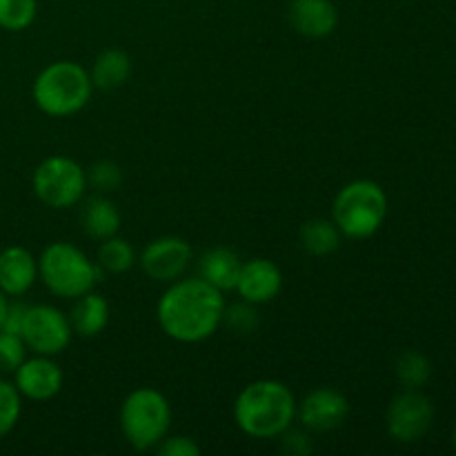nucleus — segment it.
<instances>
[{
  "mask_svg": "<svg viewBox=\"0 0 456 456\" xmlns=\"http://www.w3.org/2000/svg\"><path fill=\"white\" fill-rule=\"evenodd\" d=\"M225 297L200 276L169 283L156 305L165 337L176 343H203L216 334L225 316Z\"/></svg>",
  "mask_w": 456,
  "mask_h": 456,
  "instance_id": "obj_1",
  "label": "nucleus"
},
{
  "mask_svg": "<svg viewBox=\"0 0 456 456\" xmlns=\"http://www.w3.org/2000/svg\"><path fill=\"white\" fill-rule=\"evenodd\" d=\"M297 399L283 381L261 379L239 392L234 423L252 439H279L297 419Z\"/></svg>",
  "mask_w": 456,
  "mask_h": 456,
  "instance_id": "obj_2",
  "label": "nucleus"
},
{
  "mask_svg": "<svg viewBox=\"0 0 456 456\" xmlns=\"http://www.w3.org/2000/svg\"><path fill=\"white\" fill-rule=\"evenodd\" d=\"M38 279L53 297L74 301L101 283L102 270L80 248L56 240L40 254Z\"/></svg>",
  "mask_w": 456,
  "mask_h": 456,
  "instance_id": "obj_3",
  "label": "nucleus"
},
{
  "mask_svg": "<svg viewBox=\"0 0 456 456\" xmlns=\"http://www.w3.org/2000/svg\"><path fill=\"white\" fill-rule=\"evenodd\" d=\"M92 92V76L80 62L74 61H56L47 65L36 76L31 87L36 107L53 118L78 114L89 102Z\"/></svg>",
  "mask_w": 456,
  "mask_h": 456,
  "instance_id": "obj_4",
  "label": "nucleus"
},
{
  "mask_svg": "<svg viewBox=\"0 0 456 456\" xmlns=\"http://www.w3.org/2000/svg\"><path fill=\"white\" fill-rule=\"evenodd\" d=\"M387 216V194L379 183L359 178L338 190L332 221L346 239L363 240L377 234Z\"/></svg>",
  "mask_w": 456,
  "mask_h": 456,
  "instance_id": "obj_5",
  "label": "nucleus"
},
{
  "mask_svg": "<svg viewBox=\"0 0 456 456\" xmlns=\"http://www.w3.org/2000/svg\"><path fill=\"white\" fill-rule=\"evenodd\" d=\"M172 428V405L154 387H136L120 405V430L138 452L154 450Z\"/></svg>",
  "mask_w": 456,
  "mask_h": 456,
  "instance_id": "obj_6",
  "label": "nucleus"
},
{
  "mask_svg": "<svg viewBox=\"0 0 456 456\" xmlns=\"http://www.w3.org/2000/svg\"><path fill=\"white\" fill-rule=\"evenodd\" d=\"M36 199L52 209H67L78 205L87 190V172L67 156H49L31 176Z\"/></svg>",
  "mask_w": 456,
  "mask_h": 456,
  "instance_id": "obj_7",
  "label": "nucleus"
},
{
  "mask_svg": "<svg viewBox=\"0 0 456 456\" xmlns=\"http://www.w3.org/2000/svg\"><path fill=\"white\" fill-rule=\"evenodd\" d=\"M69 316L53 305H27L20 337L27 350L43 356H58L71 343Z\"/></svg>",
  "mask_w": 456,
  "mask_h": 456,
  "instance_id": "obj_8",
  "label": "nucleus"
},
{
  "mask_svg": "<svg viewBox=\"0 0 456 456\" xmlns=\"http://www.w3.org/2000/svg\"><path fill=\"white\" fill-rule=\"evenodd\" d=\"M435 421V405L423 392L408 390L395 396L387 408L386 426L387 432L399 444H414L423 439Z\"/></svg>",
  "mask_w": 456,
  "mask_h": 456,
  "instance_id": "obj_9",
  "label": "nucleus"
},
{
  "mask_svg": "<svg viewBox=\"0 0 456 456\" xmlns=\"http://www.w3.org/2000/svg\"><path fill=\"white\" fill-rule=\"evenodd\" d=\"M191 245L181 236H160L145 245L141 254V267L156 283H174L183 279L191 265Z\"/></svg>",
  "mask_w": 456,
  "mask_h": 456,
  "instance_id": "obj_10",
  "label": "nucleus"
},
{
  "mask_svg": "<svg viewBox=\"0 0 456 456\" xmlns=\"http://www.w3.org/2000/svg\"><path fill=\"white\" fill-rule=\"evenodd\" d=\"M350 414V401L334 387H316L297 408V417L307 432H332Z\"/></svg>",
  "mask_w": 456,
  "mask_h": 456,
  "instance_id": "obj_11",
  "label": "nucleus"
},
{
  "mask_svg": "<svg viewBox=\"0 0 456 456\" xmlns=\"http://www.w3.org/2000/svg\"><path fill=\"white\" fill-rule=\"evenodd\" d=\"M62 370L53 361V356L36 354L25 359L13 372V386L25 399L43 403V401L53 399L62 390Z\"/></svg>",
  "mask_w": 456,
  "mask_h": 456,
  "instance_id": "obj_12",
  "label": "nucleus"
},
{
  "mask_svg": "<svg viewBox=\"0 0 456 456\" xmlns=\"http://www.w3.org/2000/svg\"><path fill=\"white\" fill-rule=\"evenodd\" d=\"M283 288V274L281 267L270 258H249L240 267L236 292L245 303L252 305H265L274 301Z\"/></svg>",
  "mask_w": 456,
  "mask_h": 456,
  "instance_id": "obj_13",
  "label": "nucleus"
},
{
  "mask_svg": "<svg viewBox=\"0 0 456 456\" xmlns=\"http://www.w3.org/2000/svg\"><path fill=\"white\" fill-rule=\"evenodd\" d=\"M288 20L305 38H328L338 25V12L332 0H292Z\"/></svg>",
  "mask_w": 456,
  "mask_h": 456,
  "instance_id": "obj_14",
  "label": "nucleus"
},
{
  "mask_svg": "<svg viewBox=\"0 0 456 456\" xmlns=\"http://www.w3.org/2000/svg\"><path fill=\"white\" fill-rule=\"evenodd\" d=\"M38 279V258L22 245H12L0 252V292L22 297Z\"/></svg>",
  "mask_w": 456,
  "mask_h": 456,
  "instance_id": "obj_15",
  "label": "nucleus"
},
{
  "mask_svg": "<svg viewBox=\"0 0 456 456\" xmlns=\"http://www.w3.org/2000/svg\"><path fill=\"white\" fill-rule=\"evenodd\" d=\"M69 325L74 334L85 338H94L107 328L110 323V303L102 294L87 292L83 297L74 298V307L69 314Z\"/></svg>",
  "mask_w": 456,
  "mask_h": 456,
  "instance_id": "obj_16",
  "label": "nucleus"
},
{
  "mask_svg": "<svg viewBox=\"0 0 456 456\" xmlns=\"http://www.w3.org/2000/svg\"><path fill=\"white\" fill-rule=\"evenodd\" d=\"M240 267H243V261L234 249L214 248L200 256L199 276L221 292H230L236 288Z\"/></svg>",
  "mask_w": 456,
  "mask_h": 456,
  "instance_id": "obj_17",
  "label": "nucleus"
},
{
  "mask_svg": "<svg viewBox=\"0 0 456 456\" xmlns=\"http://www.w3.org/2000/svg\"><path fill=\"white\" fill-rule=\"evenodd\" d=\"M120 212L107 196L98 194L85 200L83 209H80V225L87 236L94 240H105L110 236H116L120 230Z\"/></svg>",
  "mask_w": 456,
  "mask_h": 456,
  "instance_id": "obj_18",
  "label": "nucleus"
},
{
  "mask_svg": "<svg viewBox=\"0 0 456 456\" xmlns=\"http://www.w3.org/2000/svg\"><path fill=\"white\" fill-rule=\"evenodd\" d=\"M89 76H92L94 89L111 92V89L123 87L129 80V76H132V61H129V56L123 49H105V52L96 56Z\"/></svg>",
  "mask_w": 456,
  "mask_h": 456,
  "instance_id": "obj_19",
  "label": "nucleus"
},
{
  "mask_svg": "<svg viewBox=\"0 0 456 456\" xmlns=\"http://www.w3.org/2000/svg\"><path fill=\"white\" fill-rule=\"evenodd\" d=\"M298 239H301L303 249L312 256H330L341 248L343 234L334 225L332 218H312L303 223Z\"/></svg>",
  "mask_w": 456,
  "mask_h": 456,
  "instance_id": "obj_20",
  "label": "nucleus"
},
{
  "mask_svg": "<svg viewBox=\"0 0 456 456\" xmlns=\"http://www.w3.org/2000/svg\"><path fill=\"white\" fill-rule=\"evenodd\" d=\"M96 263L102 272L110 274H125L136 263V249L127 239H120L118 234L101 240V248L96 252Z\"/></svg>",
  "mask_w": 456,
  "mask_h": 456,
  "instance_id": "obj_21",
  "label": "nucleus"
},
{
  "mask_svg": "<svg viewBox=\"0 0 456 456\" xmlns=\"http://www.w3.org/2000/svg\"><path fill=\"white\" fill-rule=\"evenodd\" d=\"M396 379L401 381V386L408 387V390H419V387L426 386L432 377V363L428 361L426 354L421 352H403V354L396 359L395 365Z\"/></svg>",
  "mask_w": 456,
  "mask_h": 456,
  "instance_id": "obj_22",
  "label": "nucleus"
},
{
  "mask_svg": "<svg viewBox=\"0 0 456 456\" xmlns=\"http://www.w3.org/2000/svg\"><path fill=\"white\" fill-rule=\"evenodd\" d=\"M36 0H0V29L22 31L36 20Z\"/></svg>",
  "mask_w": 456,
  "mask_h": 456,
  "instance_id": "obj_23",
  "label": "nucleus"
},
{
  "mask_svg": "<svg viewBox=\"0 0 456 456\" xmlns=\"http://www.w3.org/2000/svg\"><path fill=\"white\" fill-rule=\"evenodd\" d=\"M22 412V396L16 386L4 379H0V439L9 435L16 428Z\"/></svg>",
  "mask_w": 456,
  "mask_h": 456,
  "instance_id": "obj_24",
  "label": "nucleus"
},
{
  "mask_svg": "<svg viewBox=\"0 0 456 456\" xmlns=\"http://www.w3.org/2000/svg\"><path fill=\"white\" fill-rule=\"evenodd\" d=\"M27 359V346L20 334L0 330V372H16Z\"/></svg>",
  "mask_w": 456,
  "mask_h": 456,
  "instance_id": "obj_25",
  "label": "nucleus"
},
{
  "mask_svg": "<svg viewBox=\"0 0 456 456\" xmlns=\"http://www.w3.org/2000/svg\"><path fill=\"white\" fill-rule=\"evenodd\" d=\"M120 183H123V172L111 160H98L87 169V185H92L101 194L114 191Z\"/></svg>",
  "mask_w": 456,
  "mask_h": 456,
  "instance_id": "obj_26",
  "label": "nucleus"
},
{
  "mask_svg": "<svg viewBox=\"0 0 456 456\" xmlns=\"http://www.w3.org/2000/svg\"><path fill=\"white\" fill-rule=\"evenodd\" d=\"M256 305L252 303H236V305L225 307L223 323L230 325L236 334H252L258 328V312L254 310Z\"/></svg>",
  "mask_w": 456,
  "mask_h": 456,
  "instance_id": "obj_27",
  "label": "nucleus"
},
{
  "mask_svg": "<svg viewBox=\"0 0 456 456\" xmlns=\"http://www.w3.org/2000/svg\"><path fill=\"white\" fill-rule=\"evenodd\" d=\"M156 454L160 456H200V445L190 436H165L159 445H156Z\"/></svg>",
  "mask_w": 456,
  "mask_h": 456,
  "instance_id": "obj_28",
  "label": "nucleus"
},
{
  "mask_svg": "<svg viewBox=\"0 0 456 456\" xmlns=\"http://www.w3.org/2000/svg\"><path fill=\"white\" fill-rule=\"evenodd\" d=\"M312 450H314V444H312L305 428H303V430H289L288 428V430L281 435V452L292 456H305L310 454Z\"/></svg>",
  "mask_w": 456,
  "mask_h": 456,
  "instance_id": "obj_29",
  "label": "nucleus"
},
{
  "mask_svg": "<svg viewBox=\"0 0 456 456\" xmlns=\"http://www.w3.org/2000/svg\"><path fill=\"white\" fill-rule=\"evenodd\" d=\"M25 310H27V305H22V303H9L7 319H4L3 330H7V332H13V334H20L22 319H25Z\"/></svg>",
  "mask_w": 456,
  "mask_h": 456,
  "instance_id": "obj_30",
  "label": "nucleus"
},
{
  "mask_svg": "<svg viewBox=\"0 0 456 456\" xmlns=\"http://www.w3.org/2000/svg\"><path fill=\"white\" fill-rule=\"evenodd\" d=\"M7 310H9L7 294H3V292H0V330L4 328V319H7Z\"/></svg>",
  "mask_w": 456,
  "mask_h": 456,
  "instance_id": "obj_31",
  "label": "nucleus"
},
{
  "mask_svg": "<svg viewBox=\"0 0 456 456\" xmlns=\"http://www.w3.org/2000/svg\"><path fill=\"white\" fill-rule=\"evenodd\" d=\"M454 445H456V428H454Z\"/></svg>",
  "mask_w": 456,
  "mask_h": 456,
  "instance_id": "obj_32",
  "label": "nucleus"
}]
</instances>
